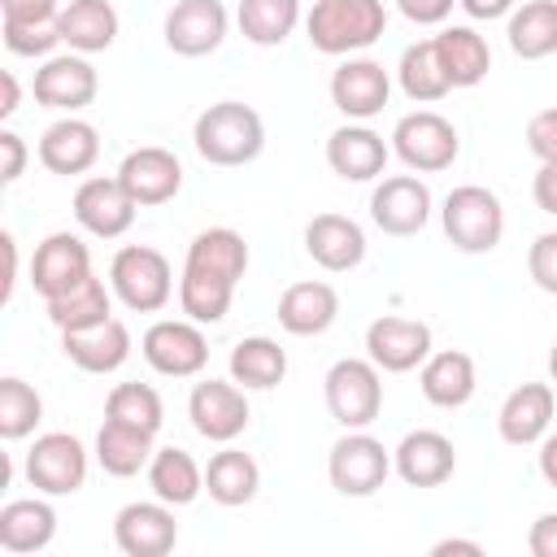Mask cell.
<instances>
[{"instance_id": "6da1fadb", "label": "cell", "mask_w": 557, "mask_h": 557, "mask_svg": "<svg viewBox=\"0 0 557 557\" xmlns=\"http://www.w3.org/2000/svg\"><path fill=\"white\" fill-rule=\"evenodd\" d=\"M191 139L209 165H248L265 144V122L244 100H218L196 117Z\"/></svg>"}, {"instance_id": "d4e9b609", "label": "cell", "mask_w": 557, "mask_h": 557, "mask_svg": "<svg viewBox=\"0 0 557 557\" xmlns=\"http://www.w3.org/2000/svg\"><path fill=\"white\" fill-rule=\"evenodd\" d=\"M96 157H100V135L91 122H78V117L52 122L39 139V161L52 174H83L96 165Z\"/></svg>"}, {"instance_id": "4fadbf2b", "label": "cell", "mask_w": 557, "mask_h": 557, "mask_svg": "<svg viewBox=\"0 0 557 557\" xmlns=\"http://www.w3.org/2000/svg\"><path fill=\"white\" fill-rule=\"evenodd\" d=\"M117 178H122V187L131 191L135 205H165L183 187V165H178V157L170 148L144 144V148H135V152L122 157Z\"/></svg>"}, {"instance_id": "f546056e", "label": "cell", "mask_w": 557, "mask_h": 557, "mask_svg": "<svg viewBox=\"0 0 557 557\" xmlns=\"http://www.w3.org/2000/svg\"><path fill=\"white\" fill-rule=\"evenodd\" d=\"M57 535V513L48 500H9L0 509V548L4 553H39Z\"/></svg>"}, {"instance_id": "f907efd6", "label": "cell", "mask_w": 557, "mask_h": 557, "mask_svg": "<svg viewBox=\"0 0 557 557\" xmlns=\"http://www.w3.org/2000/svg\"><path fill=\"white\" fill-rule=\"evenodd\" d=\"M13 283H17V244L9 231H0V305H9Z\"/></svg>"}, {"instance_id": "30bf717a", "label": "cell", "mask_w": 557, "mask_h": 557, "mask_svg": "<svg viewBox=\"0 0 557 557\" xmlns=\"http://www.w3.org/2000/svg\"><path fill=\"white\" fill-rule=\"evenodd\" d=\"M83 278H91V252L78 235L70 231H52L39 248H35V261H30V283L44 300H57L65 292H74Z\"/></svg>"}, {"instance_id": "f6af8a7d", "label": "cell", "mask_w": 557, "mask_h": 557, "mask_svg": "<svg viewBox=\"0 0 557 557\" xmlns=\"http://www.w3.org/2000/svg\"><path fill=\"white\" fill-rule=\"evenodd\" d=\"M527 148L540 161H557V109H540L527 122Z\"/></svg>"}, {"instance_id": "e0dca14e", "label": "cell", "mask_w": 557, "mask_h": 557, "mask_svg": "<svg viewBox=\"0 0 557 557\" xmlns=\"http://www.w3.org/2000/svg\"><path fill=\"white\" fill-rule=\"evenodd\" d=\"M113 540L126 557H165L178 540V527H174V513L165 500H135L117 513L113 522Z\"/></svg>"}, {"instance_id": "8992f818", "label": "cell", "mask_w": 557, "mask_h": 557, "mask_svg": "<svg viewBox=\"0 0 557 557\" xmlns=\"http://www.w3.org/2000/svg\"><path fill=\"white\" fill-rule=\"evenodd\" d=\"M392 144H396V157L418 170V174H435V170H448L457 161V126L431 109H418V113H405L392 131Z\"/></svg>"}, {"instance_id": "5bb4252c", "label": "cell", "mask_w": 557, "mask_h": 557, "mask_svg": "<svg viewBox=\"0 0 557 557\" xmlns=\"http://www.w3.org/2000/svg\"><path fill=\"white\" fill-rule=\"evenodd\" d=\"M135 200H131V191L122 187V178L113 174V178H87L78 191H74V218H78V226H87L91 235H100V239H117V235H126L131 231V222H135Z\"/></svg>"}, {"instance_id": "7dc6e473", "label": "cell", "mask_w": 557, "mask_h": 557, "mask_svg": "<svg viewBox=\"0 0 557 557\" xmlns=\"http://www.w3.org/2000/svg\"><path fill=\"white\" fill-rule=\"evenodd\" d=\"M26 170V144L13 131H0V183H17Z\"/></svg>"}, {"instance_id": "7bdbcfd3", "label": "cell", "mask_w": 557, "mask_h": 557, "mask_svg": "<svg viewBox=\"0 0 557 557\" xmlns=\"http://www.w3.org/2000/svg\"><path fill=\"white\" fill-rule=\"evenodd\" d=\"M57 44H65L57 17H44V22H4V48L17 52V57H44Z\"/></svg>"}, {"instance_id": "ac0fdd59", "label": "cell", "mask_w": 557, "mask_h": 557, "mask_svg": "<svg viewBox=\"0 0 557 557\" xmlns=\"http://www.w3.org/2000/svg\"><path fill=\"white\" fill-rule=\"evenodd\" d=\"M305 252H309L322 270L339 274V270L361 265V257H366V235H361V226H357L352 218H344V213H318V218H309V226H305Z\"/></svg>"}, {"instance_id": "d6a6232c", "label": "cell", "mask_w": 557, "mask_h": 557, "mask_svg": "<svg viewBox=\"0 0 557 557\" xmlns=\"http://www.w3.org/2000/svg\"><path fill=\"white\" fill-rule=\"evenodd\" d=\"M57 22L61 39L78 52H104L117 39V13L109 0H70Z\"/></svg>"}, {"instance_id": "e575fe53", "label": "cell", "mask_w": 557, "mask_h": 557, "mask_svg": "<svg viewBox=\"0 0 557 557\" xmlns=\"http://www.w3.org/2000/svg\"><path fill=\"white\" fill-rule=\"evenodd\" d=\"M283 374H287V352L270 335H248L231 348V379L239 387L270 392V387L283 383Z\"/></svg>"}, {"instance_id": "f35d334b", "label": "cell", "mask_w": 557, "mask_h": 557, "mask_svg": "<svg viewBox=\"0 0 557 557\" xmlns=\"http://www.w3.org/2000/svg\"><path fill=\"white\" fill-rule=\"evenodd\" d=\"M400 87L418 104H435V100L448 96L453 83H448L440 57H435V39H422V44H409L405 48V57H400Z\"/></svg>"}, {"instance_id": "f1b7e54d", "label": "cell", "mask_w": 557, "mask_h": 557, "mask_svg": "<svg viewBox=\"0 0 557 557\" xmlns=\"http://www.w3.org/2000/svg\"><path fill=\"white\" fill-rule=\"evenodd\" d=\"M435 57L448 74L453 87H474L487 78L492 70V52H487V39L474 35L470 26H448L435 35Z\"/></svg>"}, {"instance_id": "9f6ffc18", "label": "cell", "mask_w": 557, "mask_h": 557, "mask_svg": "<svg viewBox=\"0 0 557 557\" xmlns=\"http://www.w3.org/2000/svg\"><path fill=\"white\" fill-rule=\"evenodd\" d=\"M540 474H544L548 487H557V435H548L544 448H540Z\"/></svg>"}, {"instance_id": "681fc988", "label": "cell", "mask_w": 557, "mask_h": 557, "mask_svg": "<svg viewBox=\"0 0 557 557\" xmlns=\"http://www.w3.org/2000/svg\"><path fill=\"white\" fill-rule=\"evenodd\" d=\"M531 196H535V205H540L544 213L557 218V161H540V174H535V183H531Z\"/></svg>"}, {"instance_id": "836d02e7", "label": "cell", "mask_w": 557, "mask_h": 557, "mask_svg": "<svg viewBox=\"0 0 557 557\" xmlns=\"http://www.w3.org/2000/svg\"><path fill=\"white\" fill-rule=\"evenodd\" d=\"M96 461L104 466V474L131 479V474H139L152 461V435L139 431V426H126V422H109L104 418V426L96 435Z\"/></svg>"}, {"instance_id": "8d00e7d4", "label": "cell", "mask_w": 557, "mask_h": 557, "mask_svg": "<svg viewBox=\"0 0 557 557\" xmlns=\"http://www.w3.org/2000/svg\"><path fill=\"white\" fill-rule=\"evenodd\" d=\"M239 30L257 48H278L300 22V0H239Z\"/></svg>"}, {"instance_id": "4316f807", "label": "cell", "mask_w": 557, "mask_h": 557, "mask_svg": "<svg viewBox=\"0 0 557 557\" xmlns=\"http://www.w3.org/2000/svg\"><path fill=\"white\" fill-rule=\"evenodd\" d=\"M183 270H196V274H209V278H226V283H239L244 270H248V244L239 231L231 226H209L191 239L187 248V261Z\"/></svg>"}, {"instance_id": "f5cc1de1", "label": "cell", "mask_w": 557, "mask_h": 557, "mask_svg": "<svg viewBox=\"0 0 557 557\" xmlns=\"http://www.w3.org/2000/svg\"><path fill=\"white\" fill-rule=\"evenodd\" d=\"M461 9L479 22H492V17H505L513 9V0H461Z\"/></svg>"}, {"instance_id": "b9f144b4", "label": "cell", "mask_w": 557, "mask_h": 557, "mask_svg": "<svg viewBox=\"0 0 557 557\" xmlns=\"http://www.w3.org/2000/svg\"><path fill=\"white\" fill-rule=\"evenodd\" d=\"M39 413H44V400H39V392L30 383H22L13 374L0 379V435L4 440L30 435L35 422H39Z\"/></svg>"}, {"instance_id": "4dcf8cb0", "label": "cell", "mask_w": 557, "mask_h": 557, "mask_svg": "<svg viewBox=\"0 0 557 557\" xmlns=\"http://www.w3.org/2000/svg\"><path fill=\"white\" fill-rule=\"evenodd\" d=\"M148 483L157 492V500L165 505H191L205 487V470L196 466V457L187 448H157L148 461Z\"/></svg>"}, {"instance_id": "44dd1931", "label": "cell", "mask_w": 557, "mask_h": 557, "mask_svg": "<svg viewBox=\"0 0 557 557\" xmlns=\"http://www.w3.org/2000/svg\"><path fill=\"white\" fill-rule=\"evenodd\" d=\"M387 70L379 61H344L335 74H331V100L339 113L348 117H374L383 104H387Z\"/></svg>"}, {"instance_id": "816d5d0a", "label": "cell", "mask_w": 557, "mask_h": 557, "mask_svg": "<svg viewBox=\"0 0 557 557\" xmlns=\"http://www.w3.org/2000/svg\"><path fill=\"white\" fill-rule=\"evenodd\" d=\"M453 9V0H400V13L418 26H431V22H444Z\"/></svg>"}, {"instance_id": "ffe728a7", "label": "cell", "mask_w": 557, "mask_h": 557, "mask_svg": "<svg viewBox=\"0 0 557 557\" xmlns=\"http://www.w3.org/2000/svg\"><path fill=\"white\" fill-rule=\"evenodd\" d=\"M457 470V453L453 440L440 431H409L396 448V474L409 487H440L444 479H453Z\"/></svg>"}, {"instance_id": "7c38bea8", "label": "cell", "mask_w": 557, "mask_h": 557, "mask_svg": "<svg viewBox=\"0 0 557 557\" xmlns=\"http://www.w3.org/2000/svg\"><path fill=\"white\" fill-rule=\"evenodd\" d=\"M187 413H191V426L213 444H231L248 426V400H244L235 379L231 383H222V379L196 383L191 400H187Z\"/></svg>"}, {"instance_id": "bcb514c9", "label": "cell", "mask_w": 557, "mask_h": 557, "mask_svg": "<svg viewBox=\"0 0 557 557\" xmlns=\"http://www.w3.org/2000/svg\"><path fill=\"white\" fill-rule=\"evenodd\" d=\"M4 22H44L61 17V0H0Z\"/></svg>"}, {"instance_id": "6f0895ef", "label": "cell", "mask_w": 557, "mask_h": 557, "mask_svg": "<svg viewBox=\"0 0 557 557\" xmlns=\"http://www.w3.org/2000/svg\"><path fill=\"white\" fill-rule=\"evenodd\" d=\"M548 374H553V383H557V344H553V352H548Z\"/></svg>"}, {"instance_id": "ab89813d", "label": "cell", "mask_w": 557, "mask_h": 557, "mask_svg": "<svg viewBox=\"0 0 557 557\" xmlns=\"http://www.w3.org/2000/svg\"><path fill=\"white\" fill-rule=\"evenodd\" d=\"M231 296H235V283L226 278H209L196 270H183L178 278V305L191 322H222L231 309Z\"/></svg>"}, {"instance_id": "83f0119b", "label": "cell", "mask_w": 557, "mask_h": 557, "mask_svg": "<svg viewBox=\"0 0 557 557\" xmlns=\"http://www.w3.org/2000/svg\"><path fill=\"white\" fill-rule=\"evenodd\" d=\"M422 396L440 409H457L474 396V357L461 348H444L422 361Z\"/></svg>"}, {"instance_id": "9c48e42d", "label": "cell", "mask_w": 557, "mask_h": 557, "mask_svg": "<svg viewBox=\"0 0 557 557\" xmlns=\"http://www.w3.org/2000/svg\"><path fill=\"white\" fill-rule=\"evenodd\" d=\"M144 361L157 370V374H170V379H187V374H200L205 361H209V339L205 331L187 318V322H152L144 331Z\"/></svg>"}, {"instance_id": "cb8c5ba5", "label": "cell", "mask_w": 557, "mask_h": 557, "mask_svg": "<svg viewBox=\"0 0 557 557\" xmlns=\"http://www.w3.org/2000/svg\"><path fill=\"white\" fill-rule=\"evenodd\" d=\"M35 100L44 109H83L96 100V70L83 57H52L35 74Z\"/></svg>"}, {"instance_id": "1f68e13d", "label": "cell", "mask_w": 557, "mask_h": 557, "mask_svg": "<svg viewBox=\"0 0 557 557\" xmlns=\"http://www.w3.org/2000/svg\"><path fill=\"white\" fill-rule=\"evenodd\" d=\"M257 483H261V470H257V461H252L244 448H222V453L209 457L205 492H209L218 505H226V509L248 505V500L257 496Z\"/></svg>"}, {"instance_id": "ba28073f", "label": "cell", "mask_w": 557, "mask_h": 557, "mask_svg": "<svg viewBox=\"0 0 557 557\" xmlns=\"http://www.w3.org/2000/svg\"><path fill=\"white\" fill-rule=\"evenodd\" d=\"M392 470V457L387 448L366 435V431H348L335 448H331V461H326V474H331V487L344 492V496H370L383 487Z\"/></svg>"}, {"instance_id": "5b68a950", "label": "cell", "mask_w": 557, "mask_h": 557, "mask_svg": "<svg viewBox=\"0 0 557 557\" xmlns=\"http://www.w3.org/2000/svg\"><path fill=\"white\" fill-rule=\"evenodd\" d=\"M326 409L339 426L361 431L379 418L383 409V383H379V366L361 361V357H344L326 370Z\"/></svg>"}, {"instance_id": "8fae6325", "label": "cell", "mask_w": 557, "mask_h": 557, "mask_svg": "<svg viewBox=\"0 0 557 557\" xmlns=\"http://www.w3.org/2000/svg\"><path fill=\"white\" fill-rule=\"evenodd\" d=\"M366 348H370V361L387 374H405L413 366H422L431 357V326L418 322V318H374L370 331H366Z\"/></svg>"}, {"instance_id": "603a6c76", "label": "cell", "mask_w": 557, "mask_h": 557, "mask_svg": "<svg viewBox=\"0 0 557 557\" xmlns=\"http://www.w3.org/2000/svg\"><path fill=\"white\" fill-rule=\"evenodd\" d=\"M339 313V296L331 283L322 278H305V283H292L283 296H278V326L287 335H322Z\"/></svg>"}, {"instance_id": "d590c367", "label": "cell", "mask_w": 557, "mask_h": 557, "mask_svg": "<svg viewBox=\"0 0 557 557\" xmlns=\"http://www.w3.org/2000/svg\"><path fill=\"white\" fill-rule=\"evenodd\" d=\"M509 48L522 61H540L557 52V0H527L509 17Z\"/></svg>"}, {"instance_id": "ee69618b", "label": "cell", "mask_w": 557, "mask_h": 557, "mask_svg": "<svg viewBox=\"0 0 557 557\" xmlns=\"http://www.w3.org/2000/svg\"><path fill=\"white\" fill-rule=\"evenodd\" d=\"M527 270H531V278H535L540 292L557 296V231H548V235H540V239L531 244Z\"/></svg>"}, {"instance_id": "7a4b0ae2", "label": "cell", "mask_w": 557, "mask_h": 557, "mask_svg": "<svg viewBox=\"0 0 557 557\" xmlns=\"http://www.w3.org/2000/svg\"><path fill=\"white\" fill-rule=\"evenodd\" d=\"M387 26V13L379 0H313L309 9V44L318 52H352V48H370Z\"/></svg>"}, {"instance_id": "60d3db41", "label": "cell", "mask_w": 557, "mask_h": 557, "mask_svg": "<svg viewBox=\"0 0 557 557\" xmlns=\"http://www.w3.org/2000/svg\"><path fill=\"white\" fill-rule=\"evenodd\" d=\"M161 413H165L161 409V396L148 383H117L109 392V400H104V418L109 422H126V426H139L148 435H157Z\"/></svg>"}, {"instance_id": "277c9868", "label": "cell", "mask_w": 557, "mask_h": 557, "mask_svg": "<svg viewBox=\"0 0 557 557\" xmlns=\"http://www.w3.org/2000/svg\"><path fill=\"white\" fill-rule=\"evenodd\" d=\"M109 278H113L117 300L126 309H135V313H157L170 300V287H174V274H170L165 252H157L148 244L117 248V257L109 265Z\"/></svg>"}, {"instance_id": "9a60e30c", "label": "cell", "mask_w": 557, "mask_h": 557, "mask_svg": "<svg viewBox=\"0 0 557 557\" xmlns=\"http://www.w3.org/2000/svg\"><path fill=\"white\" fill-rule=\"evenodd\" d=\"M226 39L222 0H178L165 13V44L178 57H209Z\"/></svg>"}, {"instance_id": "2e32d148", "label": "cell", "mask_w": 557, "mask_h": 557, "mask_svg": "<svg viewBox=\"0 0 557 557\" xmlns=\"http://www.w3.org/2000/svg\"><path fill=\"white\" fill-rule=\"evenodd\" d=\"M370 218L387 235H413V231H422L426 218H431V191H426V183L413 178V174L383 178L374 187V196H370Z\"/></svg>"}, {"instance_id": "52a82bcc", "label": "cell", "mask_w": 557, "mask_h": 557, "mask_svg": "<svg viewBox=\"0 0 557 557\" xmlns=\"http://www.w3.org/2000/svg\"><path fill=\"white\" fill-rule=\"evenodd\" d=\"M26 479L30 487H39L44 496H70L83 487L87 479V453L74 435L65 431H48L30 444L26 453Z\"/></svg>"}, {"instance_id": "3957f363", "label": "cell", "mask_w": 557, "mask_h": 557, "mask_svg": "<svg viewBox=\"0 0 557 557\" xmlns=\"http://www.w3.org/2000/svg\"><path fill=\"white\" fill-rule=\"evenodd\" d=\"M444 235L461 252H492L500 244V235H505L500 200L487 187H479V183L453 187L448 200H444Z\"/></svg>"}, {"instance_id": "11a10c76", "label": "cell", "mask_w": 557, "mask_h": 557, "mask_svg": "<svg viewBox=\"0 0 557 557\" xmlns=\"http://www.w3.org/2000/svg\"><path fill=\"white\" fill-rule=\"evenodd\" d=\"M431 557H483V548L474 540H440L431 548Z\"/></svg>"}, {"instance_id": "d6986e66", "label": "cell", "mask_w": 557, "mask_h": 557, "mask_svg": "<svg viewBox=\"0 0 557 557\" xmlns=\"http://www.w3.org/2000/svg\"><path fill=\"white\" fill-rule=\"evenodd\" d=\"M61 348H65V357H70L78 370H87V374H109V370H117V366L126 361V352H131V331H126V322L104 318V322L83 326V331H61Z\"/></svg>"}, {"instance_id": "7402d4cb", "label": "cell", "mask_w": 557, "mask_h": 557, "mask_svg": "<svg viewBox=\"0 0 557 557\" xmlns=\"http://www.w3.org/2000/svg\"><path fill=\"white\" fill-rule=\"evenodd\" d=\"M326 165L348 183H370L387 165V144L370 126H339L326 139Z\"/></svg>"}, {"instance_id": "db71d44e", "label": "cell", "mask_w": 557, "mask_h": 557, "mask_svg": "<svg viewBox=\"0 0 557 557\" xmlns=\"http://www.w3.org/2000/svg\"><path fill=\"white\" fill-rule=\"evenodd\" d=\"M17 100H22V87H17V78L4 70V74H0V117H13V113H17Z\"/></svg>"}, {"instance_id": "74e56055", "label": "cell", "mask_w": 557, "mask_h": 557, "mask_svg": "<svg viewBox=\"0 0 557 557\" xmlns=\"http://www.w3.org/2000/svg\"><path fill=\"white\" fill-rule=\"evenodd\" d=\"M44 305H48V318H52L57 331H83V326H96V322L113 318L109 292H104V283H100L96 274L83 278L74 292H65V296H57V300H44Z\"/></svg>"}, {"instance_id": "484cf974", "label": "cell", "mask_w": 557, "mask_h": 557, "mask_svg": "<svg viewBox=\"0 0 557 557\" xmlns=\"http://www.w3.org/2000/svg\"><path fill=\"white\" fill-rule=\"evenodd\" d=\"M553 422V387L548 383H522L500 405V440L505 444H535Z\"/></svg>"}, {"instance_id": "c3c4849f", "label": "cell", "mask_w": 557, "mask_h": 557, "mask_svg": "<svg viewBox=\"0 0 557 557\" xmlns=\"http://www.w3.org/2000/svg\"><path fill=\"white\" fill-rule=\"evenodd\" d=\"M527 548H531V557H557V513H544L531 522Z\"/></svg>"}]
</instances>
